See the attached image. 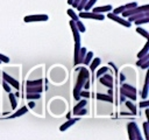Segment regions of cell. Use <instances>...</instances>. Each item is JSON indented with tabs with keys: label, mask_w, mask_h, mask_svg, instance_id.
<instances>
[{
	"label": "cell",
	"mask_w": 149,
	"mask_h": 140,
	"mask_svg": "<svg viewBox=\"0 0 149 140\" xmlns=\"http://www.w3.org/2000/svg\"><path fill=\"white\" fill-rule=\"evenodd\" d=\"M136 32L140 34V35H142L146 40H149V33L146 30V29H143V28H141V27H139V28H136Z\"/></svg>",
	"instance_id": "obj_25"
},
{
	"label": "cell",
	"mask_w": 149,
	"mask_h": 140,
	"mask_svg": "<svg viewBox=\"0 0 149 140\" xmlns=\"http://www.w3.org/2000/svg\"><path fill=\"white\" fill-rule=\"evenodd\" d=\"M26 90H27V93H28V92L41 93V92H42V86H41V85H27Z\"/></svg>",
	"instance_id": "obj_15"
},
{
	"label": "cell",
	"mask_w": 149,
	"mask_h": 140,
	"mask_svg": "<svg viewBox=\"0 0 149 140\" xmlns=\"http://www.w3.org/2000/svg\"><path fill=\"white\" fill-rule=\"evenodd\" d=\"M78 18L80 19H93V20H104L105 16L104 14H100V13H94V12H81L78 14Z\"/></svg>",
	"instance_id": "obj_5"
},
{
	"label": "cell",
	"mask_w": 149,
	"mask_h": 140,
	"mask_svg": "<svg viewBox=\"0 0 149 140\" xmlns=\"http://www.w3.org/2000/svg\"><path fill=\"white\" fill-rule=\"evenodd\" d=\"M26 112H28V108H27V106H22L19 111H16L14 114H12V116H9V118H17V117H20V116H23Z\"/></svg>",
	"instance_id": "obj_17"
},
{
	"label": "cell",
	"mask_w": 149,
	"mask_h": 140,
	"mask_svg": "<svg viewBox=\"0 0 149 140\" xmlns=\"http://www.w3.org/2000/svg\"><path fill=\"white\" fill-rule=\"evenodd\" d=\"M125 9H126V8H125V6H119V7H116L115 9H113V12H112V13H114V14L119 15V14H121Z\"/></svg>",
	"instance_id": "obj_34"
},
{
	"label": "cell",
	"mask_w": 149,
	"mask_h": 140,
	"mask_svg": "<svg viewBox=\"0 0 149 140\" xmlns=\"http://www.w3.org/2000/svg\"><path fill=\"white\" fill-rule=\"evenodd\" d=\"M97 99H98V100H105V102H108V103H112V102H113V98H112L111 94L97 93Z\"/></svg>",
	"instance_id": "obj_16"
},
{
	"label": "cell",
	"mask_w": 149,
	"mask_h": 140,
	"mask_svg": "<svg viewBox=\"0 0 149 140\" xmlns=\"http://www.w3.org/2000/svg\"><path fill=\"white\" fill-rule=\"evenodd\" d=\"M41 94L40 93H36V92H28L27 93V98L28 99H40Z\"/></svg>",
	"instance_id": "obj_31"
},
{
	"label": "cell",
	"mask_w": 149,
	"mask_h": 140,
	"mask_svg": "<svg viewBox=\"0 0 149 140\" xmlns=\"http://www.w3.org/2000/svg\"><path fill=\"white\" fill-rule=\"evenodd\" d=\"M70 27H71V30H72V34H73V38H74V64L77 65V57H78L79 49L81 47L80 46V33L78 32L73 20L70 21Z\"/></svg>",
	"instance_id": "obj_2"
},
{
	"label": "cell",
	"mask_w": 149,
	"mask_h": 140,
	"mask_svg": "<svg viewBox=\"0 0 149 140\" xmlns=\"http://www.w3.org/2000/svg\"><path fill=\"white\" fill-rule=\"evenodd\" d=\"M86 48L85 47H80V49H79V52H78V57H77V64H80V63H83V61H84V57H85V55H86Z\"/></svg>",
	"instance_id": "obj_14"
},
{
	"label": "cell",
	"mask_w": 149,
	"mask_h": 140,
	"mask_svg": "<svg viewBox=\"0 0 149 140\" xmlns=\"http://www.w3.org/2000/svg\"><path fill=\"white\" fill-rule=\"evenodd\" d=\"M126 106L132 111V113H133V114H136V107H135V105H134L133 103H130V100L126 102Z\"/></svg>",
	"instance_id": "obj_32"
},
{
	"label": "cell",
	"mask_w": 149,
	"mask_h": 140,
	"mask_svg": "<svg viewBox=\"0 0 149 140\" xmlns=\"http://www.w3.org/2000/svg\"><path fill=\"white\" fill-rule=\"evenodd\" d=\"M122 88H125V89H127V90H130L132 92L136 93V89H135L134 86H132V85H128V84H123V85H122Z\"/></svg>",
	"instance_id": "obj_41"
},
{
	"label": "cell",
	"mask_w": 149,
	"mask_h": 140,
	"mask_svg": "<svg viewBox=\"0 0 149 140\" xmlns=\"http://www.w3.org/2000/svg\"><path fill=\"white\" fill-rule=\"evenodd\" d=\"M143 130H144V138L146 140H149V123L148 121H144L143 123Z\"/></svg>",
	"instance_id": "obj_28"
},
{
	"label": "cell",
	"mask_w": 149,
	"mask_h": 140,
	"mask_svg": "<svg viewBox=\"0 0 149 140\" xmlns=\"http://www.w3.org/2000/svg\"><path fill=\"white\" fill-rule=\"evenodd\" d=\"M146 116H147V118H149V110L148 108L146 110Z\"/></svg>",
	"instance_id": "obj_47"
},
{
	"label": "cell",
	"mask_w": 149,
	"mask_h": 140,
	"mask_svg": "<svg viewBox=\"0 0 149 140\" xmlns=\"http://www.w3.org/2000/svg\"><path fill=\"white\" fill-rule=\"evenodd\" d=\"M68 15H69V16H70V18H71L73 21H77V20H79L78 15H77V14L74 13V10H73V9H71V8H70V9H68Z\"/></svg>",
	"instance_id": "obj_30"
},
{
	"label": "cell",
	"mask_w": 149,
	"mask_h": 140,
	"mask_svg": "<svg viewBox=\"0 0 149 140\" xmlns=\"http://www.w3.org/2000/svg\"><path fill=\"white\" fill-rule=\"evenodd\" d=\"M143 16H149V12H139V13L132 14V15L127 16V18H128L127 21L133 22V21H135V20H137V19H141V18H143Z\"/></svg>",
	"instance_id": "obj_10"
},
{
	"label": "cell",
	"mask_w": 149,
	"mask_h": 140,
	"mask_svg": "<svg viewBox=\"0 0 149 140\" xmlns=\"http://www.w3.org/2000/svg\"><path fill=\"white\" fill-rule=\"evenodd\" d=\"M120 93H121L123 97H128V98H130L132 100H135V99H136L135 93H134V92H132L130 90L125 89V88H121V89H120Z\"/></svg>",
	"instance_id": "obj_13"
},
{
	"label": "cell",
	"mask_w": 149,
	"mask_h": 140,
	"mask_svg": "<svg viewBox=\"0 0 149 140\" xmlns=\"http://www.w3.org/2000/svg\"><path fill=\"white\" fill-rule=\"evenodd\" d=\"M91 9H92V12H94V13H100V14H102V13H106V12H111L113 8H112L111 5H106V6H100V7H93V8H91Z\"/></svg>",
	"instance_id": "obj_12"
},
{
	"label": "cell",
	"mask_w": 149,
	"mask_h": 140,
	"mask_svg": "<svg viewBox=\"0 0 149 140\" xmlns=\"http://www.w3.org/2000/svg\"><path fill=\"white\" fill-rule=\"evenodd\" d=\"M76 71L78 72V77H77V82H76V85H74V90H73V97H74L76 100H79V98H80L79 92L83 90L84 84L88 79V71L84 66L77 68Z\"/></svg>",
	"instance_id": "obj_1"
},
{
	"label": "cell",
	"mask_w": 149,
	"mask_h": 140,
	"mask_svg": "<svg viewBox=\"0 0 149 140\" xmlns=\"http://www.w3.org/2000/svg\"><path fill=\"white\" fill-rule=\"evenodd\" d=\"M149 106V102L148 100H143L142 103H140V107H148Z\"/></svg>",
	"instance_id": "obj_43"
},
{
	"label": "cell",
	"mask_w": 149,
	"mask_h": 140,
	"mask_svg": "<svg viewBox=\"0 0 149 140\" xmlns=\"http://www.w3.org/2000/svg\"><path fill=\"white\" fill-rule=\"evenodd\" d=\"M2 78H3L8 84H10L13 88H15L16 90H19V89H20V84H19V82H17L15 78H13L12 76H9L7 72L2 71Z\"/></svg>",
	"instance_id": "obj_8"
},
{
	"label": "cell",
	"mask_w": 149,
	"mask_h": 140,
	"mask_svg": "<svg viewBox=\"0 0 149 140\" xmlns=\"http://www.w3.org/2000/svg\"><path fill=\"white\" fill-rule=\"evenodd\" d=\"M0 64H1V61H0Z\"/></svg>",
	"instance_id": "obj_49"
},
{
	"label": "cell",
	"mask_w": 149,
	"mask_h": 140,
	"mask_svg": "<svg viewBox=\"0 0 149 140\" xmlns=\"http://www.w3.org/2000/svg\"><path fill=\"white\" fill-rule=\"evenodd\" d=\"M142 69H147L148 66H149V62H147V63H144V64H142V65H140Z\"/></svg>",
	"instance_id": "obj_45"
},
{
	"label": "cell",
	"mask_w": 149,
	"mask_h": 140,
	"mask_svg": "<svg viewBox=\"0 0 149 140\" xmlns=\"http://www.w3.org/2000/svg\"><path fill=\"white\" fill-rule=\"evenodd\" d=\"M148 50H149V42L147 41V43L144 44V47H143V49L137 54V57L140 58V57H142V56H144L146 54H148Z\"/></svg>",
	"instance_id": "obj_26"
},
{
	"label": "cell",
	"mask_w": 149,
	"mask_h": 140,
	"mask_svg": "<svg viewBox=\"0 0 149 140\" xmlns=\"http://www.w3.org/2000/svg\"><path fill=\"white\" fill-rule=\"evenodd\" d=\"M8 97H9V100H10V106H12V108L15 110V108H16V98H15V94L8 92Z\"/></svg>",
	"instance_id": "obj_23"
},
{
	"label": "cell",
	"mask_w": 149,
	"mask_h": 140,
	"mask_svg": "<svg viewBox=\"0 0 149 140\" xmlns=\"http://www.w3.org/2000/svg\"><path fill=\"white\" fill-rule=\"evenodd\" d=\"M29 106H30V107H34V106H35V103H34V102H30V103H29Z\"/></svg>",
	"instance_id": "obj_46"
},
{
	"label": "cell",
	"mask_w": 149,
	"mask_h": 140,
	"mask_svg": "<svg viewBox=\"0 0 149 140\" xmlns=\"http://www.w3.org/2000/svg\"><path fill=\"white\" fill-rule=\"evenodd\" d=\"M107 71H108V68H107V66H102V68H100V69L98 70V72H97V77L99 78L100 76H102V75H104L105 72H107Z\"/></svg>",
	"instance_id": "obj_33"
},
{
	"label": "cell",
	"mask_w": 149,
	"mask_h": 140,
	"mask_svg": "<svg viewBox=\"0 0 149 140\" xmlns=\"http://www.w3.org/2000/svg\"><path fill=\"white\" fill-rule=\"evenodd\" d=\"M86 113H87V111H86V110H85V108L83 107V108H80L79 111L74 112L73 114H74V116H77V117H80V116H84V114H86Z\"/></svg>",
	"instance_id": "obj_36"
},
{
	"label": "cell",
	"mask_w": 149,
	"mask_h": 140,
	"mask_svg": "<svg viewBox=\"0 0 149 140\" xmlns=\"http://www.w3.org/2000/svg\"><path fill=\"white\" fill-rule=\"evenodd\" d=\"M78 120H79V117H76V118H69V120L65 121V123L59 127V131H61V132H64L65 130H68L70 126H72V125H73L76 121H78Z\"/></svg>",
	"instance_id": "obj_11"
},
{
	"label": "cell",
	"mask_w": 149,
	"mask_h": 140,
	"mask_svg": "<svg viewBox=\"0 0 149 140\" xmlns=\"http://www.w3.org/2000/svg\"><path fill=\"white\" fill-rule=\"evenodd\" d=\"M123 6H125V8H126V9H130V8L136 7V6H137V4H136V2H129V4H126V5H123Z\"/></svg>",
	"instance_id": "obj_40"
},
{
	"label": "cell",
	"mask_w": 149,
	"mask_h": 140,
	"mask_svg": "<svg viewBox=\"0 0 149 140\" xmlns=\"http://www.w3.org/2000/svg\"><path fill=\"white\" fill-rule=\"evenodd\" d=\"M97 1H98V0H88V1L86 2V5L84 6V8H83V9H84V10H90V9L93 7V5H94Z\"/></svg>",
	"instance_id": "obj_29"
},
{
	"label": "cell",
	"mask_w": 149,
	"mask_h": 140,
	"mask_svg": "<svg viewBox=\"0 0 149 140\" xmlns=\"http://www.w3.org/2000/svg\"><path fill=\"white\" fill-rule=\"evenodd\" d=\"M79 2H80V0H73V2H72V5H71V6H72L73 8H76V7L78 6V4H79Z\"/></svg>",
	"instance_id": "obj_44"
},
{
	"label": "cell",
	"mask_w": 149,
	"mask_h": 140,
	"mask_svg": "<svg viewBox=\"0 0 149 140\" xmlns=\"http://www.w3.org/2000/svg\"><path fill=\"white\" fill-rule=\"evenodd\" d=\"M72 2H73V0H68V4L69 5H72Z\"/></svg>",
	"instance_id": "obj_48"
},
{
	"label": "cell",
	"mask_w": 149,
	"mask_h": 140,
	"mask_svg": "<svg viewBox=\"0 0 149 140\" xmlns=\"http://www.w3.org/2000/svg\"><path fill=\"white\" fill-rule=\"evenodd\" d=\"M148 77H149V74H147L146 80H144V86H143V91H142V98L143 99H147V97H148Z\"/></svg>",
	"instance_id": "obj_18"
},
{
	"label": "cell",
	"mask_w": 149,
	"mask_h": 140,
	"mask_svg": "<svg viewBox=\"0 0 149 140\" xmlns=\"http://www.w3.org/2000/svg\"><path fill=\"white\" fill-rule=\"evenodd\" d=\"M74 24H76V27H77V29H78V32H79V33H85L86 28H85V26L83 24V22H81V21L77 20V21H74Z\"/></svg>",
	"instance_id": "obj_24"
},
{
	"label": "cell",
	"mask_w": 149,
	"mask_h": 140,
	"mask_svg": "<svg viewBox=\"0 0 149 140\" xmlns=\"http://www.w3.org/2000/svg\"><path fill=\"white\" fill-rule=\"evenodd\" d=\"M139 12H149V5H143V6H136L134 8H130V9H125L121 14L123 18H127L132 14H135V13H139Z\"/></svg>",
	"instance_id": "obj_4"
},
{
	"label": "cell",
	"mask_w": 149,
	"mask_h": 140,
	"mask_svg": "<svg viewBox=\"0 0 149 140\" xmlns=\"http://www.w3.org/2000/svg\"><path fill=\"white\" fill-rule=\"evenodd\" d=\"M100 63H101V60H100V58H98V57H95V58L93 60V62L91 63V65H90L91 71H92V72H94V70L98 68V65H100Z\"/></svg>",
	"instance_id": "obj_19"
},
{
	"label": "cell",
	"mask_w": 149,
	"mask_h": 140,
	"mask_svg": "<svg viewBox=\"0 0 149 140\" xmlns=\"http://www.w3.org/2000/svg\"><path fill=\"white\" fill-rule=\"evenodd\" d=\"M86 104H87V102H86V99H83V100H80L74 107H73V113L74 112H77V111H79L80 108H83V107H85L86 106Z\"/></svg>",
	"instance_id": "obj_21"
},
{
	"label": "cell",
	"mask_w": 149,
	"mask_h": 140,
	"mask_svg": "<svg viewBox=\"0 0 149 140\" xmlns=\"http://www.w3.org/2000/svg\"><path fill=\"white\" fill-rule=\"evenodd\" d=\"M2 86H3V90L6 91V92H10V86H9V84L3 79V82H2Z\"/></svg>",
	"instance_id": "obj_38"
},
{
	"label": "cell",
	"mask_w": 149,
	"mask_h": 140,
	"mask_svg": "<svg viewBox=\"0 0 149 140\" xmlns=\"http://www.w3.org/2000/svg\"><path fill=\"white\" fill-rule=\"evenodd\" d=\"M79 96L83 97V98H84V97H85V98H88V97H90V93H88L87 91H83V90H81V91L79 92Z\"/></svg>",
	"instance_id": "obj_42"
},
{
	"label": "cell",
	"mask_w": 149,
	"mask_h": 140,
	"mask_svg": "<svg viewBox=\"0 0 149 140\" xmlns=\"http://www.w3.org/2000/svg\"><path fill=\"white\" fill-rule=\"evenodd\" d=\"M49 16L47 14H35V15H26L23 21L24 22H40V21H48Z\"/></svg>",
	"instance_id": "obj_6"
},
{
	"label": "cell",
	"mask_w": 149,
	"mask_h": 140,
	"mask_svg": "<svg viewBox=\"0 0 149 140\" xmlns=\"http://www.w3.org/2000/svg\"><path fill=\"white\" fill-rule=\"evenodd\" d=\"M88 0H80V2L78 4V6L76 7L77 9H79V10H83V8H84V6L86 5V2H87Z\"/></svg>",
	"instance_id": "obj_37"
},
{
	"label": "cell",
	"mask_w": 149,
	"mask_h": 140,
	"mask_svg": "<svg viewBox=\"0 0 149 140\" xmlns=\"http://www.w3.org/2000/svg\"><path fill=\"white\" fill-rule=\"evenodd\" d=\"M127 128H128V135H129V139L132 140H142V136L140 134V131L137 128V125L135 123H129L127 125Z\"/></svg>",
	"instance_id": "obj_3"
},
{
	"label": "cell",
	"mask_w": 149,
	"mask_h": 140,
	"mask_svg": "<svg viewBox=\"0 0 149 140\" xmlns=\"http://www.w3.org/2000/svg\"><path fill=\"white\" fill-rule=\"evenodd\" d=\"M107 18L111 19V20H113V21H115V22H118V23H120V24H122V26H125V27H127V28L130 27V24H132V22H129L126 19H122L121 16H119V15H116L114 13H111V12H108Z\"/></svg>",
	"instance_id": "obj_7"
},
{
	"label": "cell",
	"mask_w": 149,
	"mask_h": 140,
	"mask_svg": "<svg viewBox=\"0 0 149 140\" xmlns=\"http://www.w3.org/2000/svg\"><path fill=\"white\" fill-rule=\"evenodd\" d=\"M134 22H135V24H137V26L143 24V23H148V22H149V16H143V18H141V19L135 20Z\"/></svg>",
	"instance_id": "obj_27"
},
{
	"label": "cell",
	"mask_w": 149,
	"mask_h": 140,
	"mask_svg": "<svg viewBox=\"0 0 149 140\" xmlns=\"http://www.w3.org/2000/svg\"><path fill=\"white\" fill-rule=\"evenodd\" d=\"M0 61H1V62H3V63H8V62H9V57L0 52Z\"/></svg>",
	"instance_id": "obj_39"
},
{
	"label": "cell",
	"mask_w": 149,
	"mask_h": 140,
	"mask_svg": "<svg viewBox=\"0 0 149 140\" xmlns=\"http://www.w3.org/2000/svg\"><path fill=\"white\" fill-rule=\"evenodd\" d=\"M99 82L104 85H106L107 88L112 89L113 88V77L111 75H102L99 77Z\"/></svg>",
	"instance_id": "obj_9"
},
{
	"label": "cell",
	"mask_w": 149,
	"mask_h": 140,
	"mask_svg": "<svg viewBox=\"0 0 149 140\" xmlns=\"http://www.w3.org/2000/svg\"><path fill=\"white\" fill-rule=\"evenodd\" d=\"M92 58H93V51H86V55H85V57H84L83 63L87 65V64H90V62H91Z\"/></svg>",
	"instance_id": "obj_20"
},
{
	"label": "cell",
	"mask_w": 149,
	"mask_h": 140,
	"mask_svg": "<svg viewBox=\"0 0 149 140\" xmlns=\"http://www.w3.org/2000/svg\"><path fill=\"white\" fill-rule=\"evenodd\" d=\"M147 62H149V54H146L144 56H142V57H140L139 58V61L136 62V65H142V64H144V63H147Z\"/></svg>",
	"instance_id": "obj_22"
},
{
	"label": "cell",
	"mask_w": 149,
	"mask_h": 140,
	"mask_svg": "<svg viewBox=\"0 0 149 140\" xmlns=\"http://www.w3.org/2000/svg\"><path fill=\"white\" fill-rule=\"evenodd\" d=\"M42 79H37V80H27V85H41L42 84Z\"/></svg>",
	"instance_id": "obj_35"
}]
</instances>
